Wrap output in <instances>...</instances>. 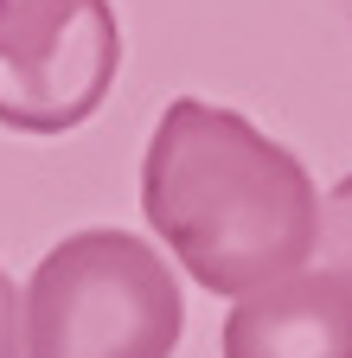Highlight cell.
I'll list each match as a JSON object with an SVG mask.
<instances>
[{"label": "cell", "mask_w": 352, "mask_h": 358, "mask_svg": "<svg viewBox=\"0 0 352 358\" xmlns=\"http://www.w3.org/2000/svg\"><path fill=\"white\" fill-rule=\"evenodd\" d=\"M225 358H352V288L301 268L231 307Z\"/></svg>", "instance_id": "277c9868"}, {"label": "cell", "mask_w": 352, "mask_h": 358, "mask_svg": "<svg viewBox=\"0 0 352 358\" xmlns=\"http://www.w3.org/2000/svg\"><path fill=\"white\" fill-rule=\"evenodd\" d=\"M307 268H314V275H327V282H339V288H352V173L321 199Z\"/></svg>", "instance_id": "5b68a950"}, {"label": "cell", "mask_w": 352, "mask_h": 358, "mask_svg": "<svg viewBox=\"0 0 352 358\" xmlns=\"http://www.w3.org/2000/svg\"><path fill=\"white\" fill-rule=\"evenodd\" d=\"M83 0H0V58H32L38 45H52Z\"/></svg>", "instance_id": "8992f818"}, {"label": "cell", "mask_w": 352, "mask_h": 358, "mask_svg": "<svg viewBox=\"0 0 352 358\" xmlns=\"http://www.w3.org/2000/svg\"><path fill=\"white\" fill-rule=\"evenodd\" d=\"M0 358H20V282L0 268Z\"/></svg>", "instance_id": "52a82bcc"}, {"label": "cell", "mask_w": 352, "mask_h": 358, "mask_svg": "<svg viewBox=\"0 0 352 358\" xmlns=\"http://www.w3.org/2000/svg\"><path fill=\"white\" fill-rule=\"evenodd\" d=\"M186 294L128 231H71L20 288V358H173Z\"/></svg>", "instance_id": "7a4b0ae2"}, {"label": "cell", "mask_w": 352, "mask_h": 358, "mask_svg": "<svg viewBox=\"0 0 352 358\" xmlns=\"http://www.w3.org/2000/svg\"><path fill=\"white\" fill-rule=\"evenodd\" d=\"M122 71V26L109 0H83V13L26 64H0V128L13 134H71L83 128Z\"/></svg>", "instance_id": "3957f363"}, {"label": "cell", "mask_w": 352, "mask_h": 358, "mask_svg": "<svg viewBox=\"0 0 352 358\" xmlns=\"http://www.w3.org/2000/svg\"><path fill=\"white\" fill-rule=\"evenodd\" d=\"M141 211L205 294H256L307 268L321 192L237 109L173 96L141 160Z\"/></svg>", "instance_id": "6da1fadb"}]
</instances>
